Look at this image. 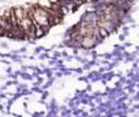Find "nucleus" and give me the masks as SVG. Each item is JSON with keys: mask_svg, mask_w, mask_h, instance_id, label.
Returning <instances> with one entry per match:
<instances>
[{"mask_svg": "<svg viewBox=\"0 0 139 117\" xmlns=\"http://www.w3.org/2000/svg\"><path fill=\"white\" fill-rule=\"evenodd\" d=\"M96 39L93 37V35H83V39H82V42H81V45L83 48H86V49H90L93 48L95 44H96Z\"/></svg>", "mask_w": 139, "mask_h": 117, "instance_id": "f257e3e1", "label": "nucleus"}, {"mask_svg": "<svg viewBox=\"0 0 139 117\" xmlns=\"http://www.w3.org/2000/svg\"><path fill=\"white\" fill-rule=\"evenodd\" d=\"M51 4L52 3H50V0H39V5L43 6V7H45V9H50L51 7Z\"/></svg>", "mask_w": 139, "mask_h": 117, "instance_id": "f03ea898", "label": "nucleus"}, {"mask_svg": "<svg viewBox=\"0 0 139 117\" xmlns=\"http://www.w3.org/2000/svg\"><path fill=\"white\" fill-rule=\"evenodd\" d=\"M99 33H100V37H101V38H105V37L109 35L110 32H109L105 27H101V26H99Z\"/></svg>", "mask_w": 139, "mask_h": 117, "instance_id": "7ed1b4c3", "label": "nucleus"}]
</instances>
